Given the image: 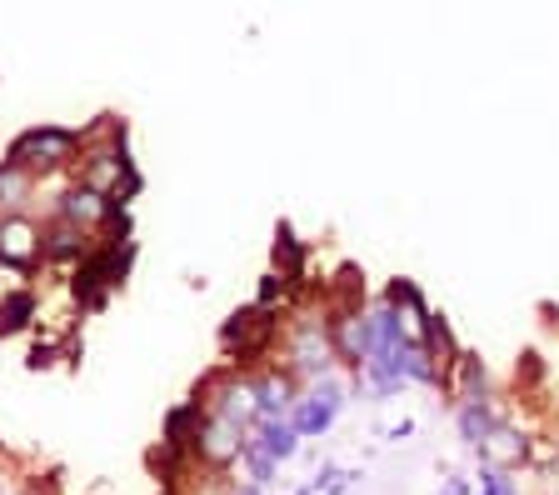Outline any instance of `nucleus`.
<instances>
[{
	"label": "nucleus",
	"mask_w": 559,
	"mask_h": 495,
	"mask_svg": "<svg viewBox=\"0 0 559 495\" xmlns=\"http://www.w3.org/2000/svg\"><path fill=\"white\" fill-rule=\"evenodd\" d=\"M160 495H180V491H160Z\"/></svg>",
	"instance_id": "nucleus-20"
},
{
	"label": "nucleus",
	"mask_w": 559,
	"mask_h": 495,
	"mask_svg": "<svg viewBox=\"0 0 559 495\" xmlns=\"http://www.w3.org/2000/svg\"><path fill=\"white\" fill-rule=\"evenodd\" d=\"M50 215H60V221H70V225H81V231H91V236L110 231L116 221H126V215H116V201H105V196L75 186V180H70L56 201H50Z\"/></svg>",
	"instance_id": "nucleus-4"
},
{
	"label": "nucleus",
	"mask_w": 559,
	"mask_h": 495,
	"mask_svg": "<svg viewBox=\"0 0 559 495\" xmlns=\"http://www.w3.org/2000/svg\"><path fill=\"white\" fill-rule=\"evenodd\" d=\"M0 266L5 271H31L40 266V225L31 211L0 215Z\"/></svg>",
	"instance_id": "nucleus-7"
},
{
	"label": "nucleus",
	"mask_w": 559,
	"mask_h": 495,
	"mask_svg": "<svg viewBox=\"0 0 559 495\" xmlns=\"http://www.w3.org/2000/svg\"><path fill=\"white\" fill-rule=\"evenodd\" d=\"M245 436L255 440L260 450H265L270 460H280V465H290L295 456H300V431H295L290 425V415H260L255 425H250V431H245Z\"/></svg>",
	"instance_id": "nucleus-8"
},
{
	"label": "nucleus",
	"mask_w": 559,
	"mask_h": 495,
	"mask_svg": "<svg viewBox=\"0 0 559 495\" xmlns=\"http://www.w3.org/2000/svg\"><path fill=\"white\" fill-rule=\"evenodd\" d=\"M31 196H35V176L15 170L11 161H0V215L31 211Z\"/></svg>",
	"instance_id": "nucleus-12"
},
{
	"label": "nucleus",
	"mask_w": 559,
	"mask_h": 495,
	"mask_svg": "<svg viewBox=\"0 0 559 495\" xmlns=\"http://www.w3.org/2000/svg\"><path fill=\"white\" fill-rule=\"evenodd\" d=\"M5 495H31V491H5Z\"/></svg>",
	"instance_id": "nucleus-19"
},
{
	"label": "nucleus",
	"mask_w": 559,
	"mask_h": 495,
	"mask_svg": "<svg viewBox=\"0 0 559 495\" xmlns=\"http://www.w3.org/2000/svg\"><path fill=\"white\" fill-rule=\"evenodd\" d=\"M75 155H81V130L35 126V130H25V135H15L11 151H5V161H11L15 170H25V176H35V180H50V176H70Z\"/></svg>",
	"instance_id": "nucleus-2"
},
{
	"label": "nucleus",
	"mask_w": 559,
	"mask_h": 495,
	"mask_svg": "<svg viewBox=\"0 0 559 495\" xmlns=\"http://www.w3.org/2000/svg\"><path fill=\"white\" fill-rule=\"evenodd\" d=\"M70 176H75V186L95 190L105 201H130L140 190L135 165H130V155H126V135L85 141L81 155H75V165H70Z\"/></svg>",
	"instance_id": "nucleus-1"
},
{
	"label": "nucleus",
	"mask_w": 559,
	"mask_h": 495,
	"mask_svg": "<svg viewBox=\"0 0 559 495\" xmlns=\"http://www.w3.org/2000/svg\"><path fill=\"white\" fill-rule=\"evenodd\" d=\"M240 465H245V481H250V485H260V491L280 481V460H270L265 450H260L250 436L240 440Z\"/></svg>",
	"instance_id": "nucleus-13"
},
{
	"label": "nucleus",
	"mask_w": 559,
	"mask_h": 495,
	"mask_svg": "<svg viewBox=\"0 0 559 495\" xmlns=\"http://www.w3.org/2000/svg\"><path fill=\"white\" fill-rule=\"evenodd\" d=\"M524 456H530V440L520 431H510L504 421L479 440V465H495V471H514V465H524Z\"/></svg>",
	"instance_id": "nucleus-11"
},
{
	"label": "nucleus",
	"mask_w": 559,
	"mask_h": 495,
	"mask_svg": "<svg viewBox=\"0 0 559 495\" xmlns=\"http://www.w3.org/2000/svg\"><path fill=\"white\" fill-rule=\"evenodd\" d=\"M290 495H314V485H300V491H290Z\"/></svg>",
	"instance_id": "nucleus-17"
},
{
	"label": "nucleus",
	"mask_w": 559,
	"mask_h": 495,
	"mask_svg": "<svg viewBox=\"0 0 559 495\" xmlns=\"http://www.w3.org/2000/svg\"><path fill=\"white\" fill-rule=\"evenodd\" d=\"M240 440H245V431H235L230 421L205 411L195 440H190V456H195V465H205V471H230V465H240Z\"/></svg>",
	"instance_id": "nucleus-5"
},
{
	"label": "nucleus",
	"mask_w": 559,
	"mask_h": 495,
	"mask_svg": "<svg viewBox=\"0 0 559 495\" xmlns=\"http://www.w3.org/2000/svg\"><path fill=\"white\" fill-rule=\"evenodd\" d=\"M31 320H35V300L25 291H11L0 300V335H21Z\"/></svg>",
	"instance_id": "nucleus-14"
},
{
	"label": "nucleus",
	"mask_w": 559,
	"mask_h": 495,
	"mask_svg": "<svg viewBox=\"0 0 559 495\" xmlns=\"http://www.w3.org/2000/svg\"><path fill=\"white\" fill-rule=\"evenodd\" d=\"M340 411H345V386H340V376L330 370V376H314L300 386V396H295V405H290V425L300 431V440H320L335 431Z\"/></svg>",
	"instance_id": "nucleus-3"
},
{
	"label": "nucleus",
	"mask_w": 559,
	"mask_h": 495,
	"mask_svg": "<svg viewBox=\"0 0 559 495\" xmlns=\"http://www.w3.org/2000/svg\"><path fill=\"white\" fill-rule=\"evenodd\" d=\"M25 366H31V370H46V366H56V351H50V345H35V351H31V361H25Z\"/></svg>",
	"instance_id": "nucleus-15"
},
{
	"label": "nucleus",
	"mask_w": 559,
	"mask_h": 495,
	"mask_svg": "<svg viewBox=\"0 0 559 495\" xmlns=\"http://www.w3.org/2000/svg\"><path fill=\"white\" fill-rule=\"evenodd\" d=\"M510 495H520V485H514V491H510Z\"/></svg>",
	"instance_id": "nucleus-21"
},
{
	"label": "nucleus",
	"mask_w": 559,
	"mask_h": 495,
	"mask_svg": "<svg viewBox=\"0 0 559 495\" xmlns=\"http://www.w3.org/2000/svg\"><path fill=\"white\" fill-rule=\"evenodd\" d=\"M454 425H460V440H465L469 450H479V440L500 425V411H495V401H489L485 390L479 396H465V401H454Z\"/></svg>",
	"instance_id": "nucleus-10"
},
{
	"label": "nucleus",
	"mask_w": 559,
	"mask_h": 495,
	"mask_svg": "<svg viewBox=\"0 0 559 495\" xmlns=\"http://www.w3.org/2000/svg\"><path fill=\"white\" fill-rule=\"evenodd\" d=\"M5 491H11V481H5V475H0V495H5Z\"/></svg>",
	"instance_id": "nucleus-18"
},
{
	"label": "nucleus",
	"mask_w": 559,
	"mask_h": 495,
	"mask_svg": "<svg viewBox=\"0 0 559 495\" xmlns=\"http://www.w3.org/2000/svg\"><path fill=\"white\" fill-rule=\"evenodd\" d=\"M95 250L100 246H95L91 231L60 221V215H50V221L40 225V260H50V266H85Z\"/></svg>",
	"instance_id": "nucleus-6"
},
{
	"label": "nucleus",
	"mask_w": 559,
	"mask_h": 495,
	"mask_svg": "<svg viewBox=\"0 0 559 495\" xmlns=\"http://www.w3.org/2000/svg\"><path fill=\"white\" fill-rule=\"evenodd\" d=\"M255 380V405L260 415H290L295 396H300V380L290 376L285 366H270V370H250Z\"/></svg>",
	"instance_id": "nucleus-9"
},
{
	"label": "nucleus",
	"mask_w": 559,
	"mask_h": 495,
	"mask_svg": "<svg viewBox=\"0 0 559 495\" xmlns=\"http://www.w3.org/2000/svg\"><path fill=\"white\" fill-rule=\"evenodd\" d=\"M235 495H265V491H260V485H250V481H245V485H240V491H235Z\"/></svg>",
	"instance_id": "nucleus-16"
}]
</instances>
